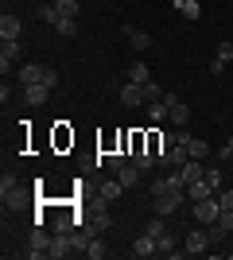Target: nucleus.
Returning <instances> with one entry per match:
<instances>
[{"label": "nucleus", "mask_w": 233, "mask_h": 260, "mask_svg": "<svg viewBox=\"0 0 233 260\" xmlns=\"http://www.w3.org/2000/svg\"><path fill=\"white\" fill-rule=\"evenodd\" d=\"M20 82H23V86H31V82H47V86L55 89L58 86V74L51 70V66H43V62H27V66H20Z\"/></svg>", "instance_id": "nucleus-1"}, {"label": "nucleus", "mask_w": 233, "mask_h": 260, "mask_svg": "<svg viewBox=\"0 0 233 260\" xmlns=\"http://www.w3.org/2000/svg\"><path fill=\"white\" fill-rule=\"evenodd\" d=\"M218 214H222V202H218V194L198 198V202H194V221H198V225H214V221H218Z\"/></svg>", "instance_id": "nucleus-2"}, {"label": "nucleus", "mask_w": 233, "mask_h": 260, "mask_svg": "<svg viewBox=\"0 0 233 260\" xmlns=\"http://www.w3.org/2000/svg\"><path fill=\"white\" fill-rule=\"evenodd\" d=\"M0 202H4V206H23V202H27L23 186L16 183V175H4V179H0Z\"/></svg>", "instance_id": "nucleus-3"}, {"label": "nucleus", "mask_w": 233, "mask_h": 260, "mask_svg": "<svg viewBox=\"0 0 233 260\" xmlns=\"http://www.w3.org/2000/svg\"><path fill=\"white\" fill-rule=\"evenodd\" d=\"M183 194H187V190H159V194H155V214L159 217L175 214V210L183 206Z\"/></svg>", "instance_id": "nucleus-4"}, {"label": "nucleus", "mask_w": 233, "mask_h": 260, "mask_svg": "<svg viewBox=\"0 0 233 260\" xmlns=\"http://www.w3.org/2000/svg\"><path fill=\"white\" fill-rule=\"evenodd\" d=\"M210 245H214V241H210V229L198 225V229H190V237H187V245H183V249H187V256H202Z\"/></svg>", "instance_id": "nucleus-5"}, {"label": "nucleus", "mask_w": 233, "mask_h": 260, "mask_svg": "<svg viewBox=\"0 0 233 260\" xmlns=\"http://www.w3.org/2000/svg\"><path fill=\"white\" fill-rule=\"evenodd\" d=\"M190 159V152H187V144H171L167 152H159V167H183V163Z\"/></svg>", "instance_id": "nucleus-6"}, {"label": "nucleus", "mask_w": 233, "mask_h": 260, "mask_svg": "<svg viewBox=\"0 0 233 260\" xmlns=\"http://www.w3.org/2000/svg\"><path fill=\"white\" fill-rule=\"evenodd\" d=\"M27 256H35V260L51 256V237H47L43 229H35V233H31V241H27Z\"/></svg>", "instance_id": "nucleus-7"}, {"label": "nucleus", "mask_w": 233, "mask_h": 260, "mask_svg": "<svg viewBox=\"0 0 233 260\" xmlns=\"http://www.w3.org/2000/svg\"><path fill=\"white\" fill-rule=\"evenodd\" d=\"M20 35H23L20 16H16V12H4V16H0V39H20Z\"/></svg>", "instance_id": "nucleus-8"}, {"label": "nucleus", "mask_w": 233, "mask_h": 260, "mask_svg": "<svg viewBox=\"0 0 233 260\" xmlns=\"http://www.w3.org/2000/svg\"><path fill=\"white\" fill-rule=\"evenodd\" d=\"M20 54H23L20 39H4V47H0V70L8 74V66H12V62H20Z\"/></svg>", "instance_id": "nucleus-9"}, {"label": "nucleus", "mask_w": 233, "mask_h": 260, "mask_svg": "<svg viewBox=\"0 0 233 260\" xmlns=\"http://www.w3.org/2000/svg\"><path fill=\"white\" fill-rule=\"evenodd\" d=\"M47 98H51V86H47V82L23 86V101H27V105H47Z\"/></svg>", "instance_id": "nucleus-10"}, {"label": "nucleus", "mask_w": 233, "mask_h": 260, "mask_svg": "<svg viewBox=\"0 0 233 260\" xmlns=\"http://www.w3.org/2000/svg\"><path fill=\"white\" fill-rule=\"evenodd\" d=\"M51 256L55 260L74 256V237H70V233H55V237H51Z\"/></svg>", "instance_id": "nucleus-11"}, {"label": "nucleus", "mask_w": 233, "mask_h": 260, "mask_svg": "<svg viewBox=\"0 0 233 260\" xmlns=\"http://www.w3.org/2000/svg\"><path fill=\"white\" fill-rule=\"evenodd\" d=\"M175 171L179 175H183V183H198V179H202V175H206V167H202V163L198 159H187V163H183V167H175Z\"/></svg>", "instance_id": "nucleus-12"}, {"label": "nucleus", "mask_w": 233, "mask_h": 260, "mask_svg": "<svg viewBox=\"0 0 233 260\" xmlns=\"http://www.w3.org/2000/svg\"><path fill=\"white\" fill-rule=\"evenodd\" d=\"M121 105H128V109L144 105V86H136V82H128V86L121 89Z\"/></svg>", "instance_id": "nucleus-13"}, {"label": "nucleus", "mask_w": 233, "mask_h": 260, "mask_svg": "<svg viewBox=\"0 0 233 260\" xmlns=\"http://www.w3.org/2000/svg\"><path fill=\"white\" fill-rule=\"evenodd\" d=\"M155 252H159V245H155L152 233H144V237L132 241V256H155Z\"/></svg>", "instance_id": "nucleus-14"}, {"label": "nucleus", "mask_w": 233, "mask_h": 260, "mask_svg": "<svg viewBox=\"0 0 233 260\" xmlns=\"http://www.w3.org/2000/svg\"><path fill=\"white\" fill-rule=\"evenodd\" d=\"M140 175H144V171H140V167H136V163L128 159V163L121 167V171H117V179H121V186L128 190V186H136V183H140Z\"/></svg>", "instance_id": "nucleus-15"}, {"label": "nucleus", "mask_w": 233, "mask_h": 260, "mask_svg": "<svg viewBox=\"0 0 233 260\" xmlns=\"http://www.w3.org/2000/svg\"><path fill=\"white\" fill-rule=\"evenodd\" d=\"M167 120L183 128V124L190 120V109H187V101H175V105H167Z\"/></svg>", "instance_id": "nucleus-16"}, {"label": "nucleus", "mask_w": 233, "mask_h": 260, "mask_svg": "<svg viewBox=\"0 0 233 260\" xmlns=\"http://www.w3.org/2000/svg\"><path fill=\"white\" fill-rule=\"evenodd\" d=\"M124 31H128L132 51H148V47H152V35H148V31H140V27H124Z\"/></svg>", "instance_id": "nucleus-17"}, {"label": "nucleus", "mask_w": 233, "mask_h": 260, "mask_svg": "<svg viewBox=\"0 0 233 260\" xmlns=\"http://www.w3.org/2000/svg\"><path fill=\"white\" fill-rule=\"evenodd\" d=\"M121 194H124L121 179H109V183H101V202H117Z\"/></svg>", "instance_id": "nucleus-18"}, {"label": "nucleus", "mask_w": 233, "mask_h": 260, "mask_svg": "<svg viewBox=\"0 0 233 260\" xmlns=\"http://www.w3.org/2000/svg\"><path fill=\"white\" fill-rule=\"evenodd\" d=\"M187 194H190V202H198V198H210V194H218V190H214L206 179H198V183H190V186H187Z\"/></svg>", "instance_id": "nucleus-19"}, {"label": "nucleus", "mask_w": 233, "mask_h": 260, "mask_svg": "<svg viewBox=\"0 0 233 260\" xmlns=\"http://www.w3.org/2000/svg\"><path fill=\"white\" fill-rule=\"evenodd\" d=\"M128 82H136V86L152 82V70H148V62H132V66H128Z\"/></svg>", "instance_id": "nucleus-20"}, {"label": "nucleus", "mask_w": 233, "mask_h": 260, "mask_svg": "<svg viewBox=\"0 0 233 260\" xmlns=\"http://www.w3.org/2000/svg\"><path fill=\"white\" fill-rule=\"evenodd\" d=\"M187 152H190V159H202V155H210V144L202 140V136H190Z\"/></svg>", "instance_id": "nucleus-21"}, {"label": "nucleus", "mask_w": 233, "mask_h": 260, "mask_svg": "<svg viewBox=\"0 0 233 260\" xmlns=\"http://www.w3.org/2000/svg\"><path fill=\"white\" fill-rule=\"evenodd\" d=\"M167 89L159 86V82H144V101H163Z\"/></svg>", "instance_id": "nucleus-22"}, {"label": "nucleus", "mask_w": 233, "mask_h": 260, "mask_svg": "<svg viewBox=\"0 0 233 260\" xmlns=\"http://www.w3.org/2000/svg\"><path fill=\"white\" fill-rule=\"evenodd\" d=\"M175 4L183 8V16H190V20H198V16H202V4H198V0H175Z\"/></svg>", "instance_id": "nucleus-23"}, {"label": "nucleus", "mask_w": 233, "mask_h": 260, "mask_svg": "<svg viewBox=\"0 0 233 260\" xmlns=\"http://www.w3.org/2000/svg\"><path fill=\"white\" fill-rule=\"evenodd\" d=\"M55 31H58V35H66V39H70V35H78V20H70V16H62V20L55 23Z\"/></svg>", "instance_id": "nucleus-24"}, {"label": "nucleus", "mask_w": 233, "mask_h": 260, "mask_svg": "<svg viewBox=\"0 0 233 260\" xmlns=\"http://www.w3.org/2000/svg\"><path fill=\"white\" fill-rule=\"evenodd\" d=\"M58 16H70V20H78V0H55Z\"/></svg>", "instance_id": "nucleus-25"}, {"label": "nucleus", "mask_w": 233, "mask_h": 260, "mask_svg": "<svg viewBox=\"0 0 233 260\" xmlns=\"http://www.w3.org/2000/svg\"><path fill=\"white\" fill-rule=\"evenodd\" d=\"M39 20H43V23H51V27H55V23L62 20V16H58V8H55V4H43V8H39Z\"/></svg>", "instance_id": "nucleus-26"}, {"label": "nucleus", "mask_w": 233, "mask_h": 260, "mask_svg": "<svg viewBox=\"0 0 233 260\" xmlns=\"http://www.w3.org/2000/svg\"><path fill=\"white\" fill-rule=\"evenodd\" d=\"M86 256L89 260H105V256H109V249H105L101 241H89V245H86Z\"/></svg>", "instance_id": "nucleus-27"}, {"label": "nucleus", "mask_w": 233, "mask_h": 260, "mask_svg": "<svg viewBox=\"0 0 233 260\" xmlns=\"http://www.w3.org/2000/svg\"><path fill=\"white\" fill-rule=\"evenodd\" d=\"M148 117L152 120H167V105L163 101H148Z\"/></svg>", "instance_id": "nucleus-28"}, {"label": "nucleus", "mask_w": 233, "mask_h": 260, "mask_svg": "<svg viewBox=\"0 0 233 260\" xmlns=\"http://www.w3.org/2000/svg\"><path fill=\"white\" fill-rule=\"evenodd\" d=\"M214 58H222V62H233V43H229V39H222V43H218Z\"/></svg>", "instance_id": "nucleus-29"}, {"label": "nucleus", "mask_w": 233, "mask_h": 260, "mask_svg": "<svg viewBox=\"0 0 233 260\" xmlns=\"http://www.w3.org/2000/svg\"><path fill=\"white\" fill-rule=\"evenodd\" d=\"M202 179H206L214 190H222V171H218V167H206V175H202Z\"/></svg>", "instance_id": "nucleus-30"}, {"label": "nucleus", "mask_w": 233, "mask_h": 260, "mask_svg": "<svg viewBox=\"0 0 233 260\" xmlns=\"http://www.w3.org/2000/svg\"><path fill=\"white\" fill-rule=\"evenodd\" d=\"M155 245H159V252L167 256V252L175 249V237H171V233H159V237H155Z\"/></svg>", "instance_id": "nucleus-31"}, {"label": "nucleus", "mask_w": 233, "mask_h": 260, "mask_svg": "<svg viewBox=\"0 0 233 260\" xmlns=\"http://www.w3.org/2000/svg\"><path fill=\"white\" fill-rule=\"evenodd\" d=\"M144 233H152V237H159V233H167V229H163V217L155 214L152 221H148V229H144Z\"/></svg>", "instance_id": "nucleus-32"}, {"label": "nucleus", "mask_w": 233, "mask_h": 260, "mask_svg": "<svg viewBox=\"0 0 233 260\" xmlns=\"http://www.w3.org/2000/svg\"><path fill=\"white\" fill-rule=\"evenodd\" d=\"M218 225H222L225 233H233V210H222V214H218Z\"/></svg>", "instance_id": "nucleus-33"}, {"label": "nucleus", "mask_w": 233, "mask_h": 260, "mask_svg": "<svg viewBox=\"0 0 233 260\" xmlns=\"http://www.w3.org/2000/svg\"><path fill=\"white\" fill-rule=\"evenodd\" d=\"M105 163H109L113 171H121V167H124V163H128V159H124L121 152H113V155H105Z\"/></svg>", "instance_id": "nucleus-34"}, {"label": "nucleus", "mask_w": 233, "mask_h": 260, "mask_svg": "<svg viewBox=\"0 0 233 260\" xmlns=\"http://www.w3.org/2000/svg\"><path fill=\"white\" fill-rule=\"evenodd\" d=\"M218 202H222V210H233V190H218Z\"/></svg>", "instance_id": "nucleus-35"}, {"label": "nucleus", "mask_w": 233, "mask_h": 260, "mask_svg": "<svg viewBox=\"0 0 233 260\" xmlns=\"http://www.w3.org/2000/svg\"><path fill=\"white\" fill-rule=\"evenodd\" d=\"M222 155H225V159H233V132H229V140H225V148H222Z\"/></svg>", "instance_id": "nucleus-36"}]
</instances>
